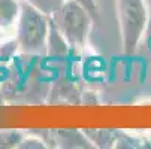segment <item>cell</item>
Returning <instances> with one entry per match:
<instances>
[{
    "label": "cell",
    "instance_id": "277c9868",
    "mask_svg": "<svg viewBox=\"0 0 151 149\" xmlns=\"http://www.w3.org/2000/svg\"><path fill=\"white\" fill-rule=\"evenodd\" d=\"M54 145L58 148H94L84 131L79 130H52Z\"/></svg>",
    "mask_w": 151,
    "mask_h": 149
},
{
    "label": "cell",
    "instance_id": "ba28073f",
    "mask_svg": "<svg viewBox=\"0 0 151 149\" xmlns=\"http://www.w3.org/2000/svg\"><path fill=\"white\" fill-rule=\"evenodd\" d=\"M94 145V148H115L117 140L120 137V130H109V128H99V130H82Z\"/></svg>",
    "mask_w": 151,
    "mask_h": 149
},
{
    "label": "cell",
    "instance_id": "30bf717a",
    "mask_svg": "<svg viewBox=\"0 0 151 149\" xmlns=\"http://www.w3.org/2000/svg\"><path fill=\"white\" fill-rule=\"evenodd\" d=\"M26 2L30 3L32 6H35L36 9H39L40 12L51 16L66 0H26Z\"/></svg>",
    "mask_w": 151,
    "mask_h": 149
},
{
    "label": "cell",
    "instance_id": "8992f818",
    "mask_svg": "<svg viewBox=\"0 0 151 149\" xmlns=\"http://www.w3.org/2000/svg\"><path fill=\"white\" fill-rule=\"evenodd\" d=\"M82 96L79 94L78 88L73 85L72 81L63 78L55 83L51 93H50V101L51 103H58V101H69V103H79Z\"/></svg>",
    "mask_w": 151,
    "mask_h": 149
},
{
    "label": "cell",
    "instance_id": "7c38bea8",
    "mask_svg": "<svg viewBox=\"0 0 151 149\" xmlns=\"http://www.w3.org/2000/svg\"><path fill=\"white\" fill-rule=\"evenodd\" d=\"M79 5H82L85 9L88 11V14L93 16L94 23L99 19V6H97V0H75Z\"/></svg>",
    "mask_w": 151,
    "mask_h": 149
},
{
    "label": "cell",
    "instance_id": "3957f363",
    "mask_svg": "<svg viewBox=\"0 0 151 149\" xmlns=\"http://www.w3.org/2000/svg\"><path fill=\"white\" fill-rule=\"evenodd\" d=\"M121 45L126 57L136 54L150 19L147 0H117Z\"/></svg>",
    "mask_w": 151,
    "mask_h": 149
},
{
    "label": "cell",
    "instance_id": "4fadbf2b",
    "mask_svg": "<svg viewBox=\"0 0 151 149\" xmlns=\"http://www.w3.org/2000/svg\"><path fill=\"white\" fill-rule=\"evenodd\" d=\"M150 2H151V0H150ZM144 39H145L147 51L151 54V11H150V19H148V24H147V30H145Z\"/></svg>",
    "mask_w": 151,
    "mask_h": 149
},
{
    "label": "cell",
    "instance_id": "9c48e42d",
    "mask_svg": "<svg viewBox=\"0 0 151 149\" xmlns=\"http://www.w3.org/2000/svg\"><path fill=\"white\" fill-rule=\"evenodd\" d=\"M23 139H24V134L21 131H17V130L0 131V149L18 148Z\"/></svg>",
    "mask_w": 151,
    "mask_h": 149
},
{
    "label": "cell",
    "instance_id": "8fae6325",
    "mask_svg": "<svg viewBox=\"0 0 151 149\" xmlns=\"http://www.w3.org/2000/svg\"><path fill=\"white\" fill-rule=\"evenodd\" d=\"M18 148H19V149H29V148L44 149V148H47V143L42 140L37 134H36V136H30V137H26V136H24V139L21 140V143H19Z\"/></svg>",
    "mask_w": 151,
    "mask_h": 149
},
{
    "label": "cell",
    "instance_id": "5b68a950",
    "mask_svg": "<svg viewBox=\"0 0 151 149\" xmlns=\"http://www.w3.org/2000/svg\"><path fill=\"white\" fill-rule=\"evenodd\" d=\"M70 46L61 36V33L58 31V29L54 26V23H50V34H48V43H47V55L54 58V60H60L64 58L70 54Z\"/></svg>",
    "mask_w": 151,
    "mask_h": 149
},
{
    "label": "cell",
    "instance_id": "52a82bcc",
    "mask_svg": "<svg viewBox=\"0 0 151 149\" xmlns=\"http://www.w3.org/2000/svg\"><path fill=\"white\" fill-rule=\"evenodd\" d=\"M21 12V0H0V31L17 27Z\"/></svg>",
    "mask_w": 151,
    "mask_h": 149
},
{
    "label": "cell",
    "instance_id": "6da1fadb",
    "mask_svg": "<svg viewBox=\"0 0 151 149\" xmlns=\"http://www.w3.org/2000/svg\"><path fill=\"white\" fill-rule=\"evenodd\" d=\"M51 16L40 12L26 0H21V12L17 23V43L24 55H47Z\"/></svg>",
    "mask_w": 151,
    "mask_h": 149
},
{
    "label": "cell",
    "instance_id": "7a4b0ae2",
    "mask_svg": "<svg viewBox=\"0 0 151 149\" xmlns=\"http://www.w3.org/2000/svg\"><path fill=\"white\" fill-rule=\"evenodd\" d=\"M51 21L66 39L72 51H82L87 46L94 19L82 5L75 0H66L51 15Z\"/></svg>",
    "mask_w": 151,
    "mask_h": 149
}]
</instances>
